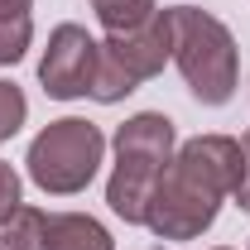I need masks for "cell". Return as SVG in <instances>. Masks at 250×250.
Returning <instances> with one entry per match:
<instances>
[{"label": "cell", "mask_w": 250, "mask_h": 250, "mask_svg": "<svg viewBox=\"0 0 250 250\" xmlns=\"http://www.w3.org/2000/svg\"><path fill=\"white\" fill-rule=\"evenodd\" d=\"M236 178H241V140L231 135L188 140L159 173L145 207V226L159 241H197L217 221L221 202L236 192Z\"/></svg>", "instance_id": "1"}, {"label": "cell", "mask_w": 250, "mask_h": 250, "mask_svg": "<svg viewBox=\"0 0 250 250\" xmlns=\"http://www.w3.org/2000/svg\"><path fill=\"white\" fill-rule=\"evenodd\" d=\"M178 154V135L164 111H140L116 130V168L106 183V202L125 226H145V207L159 173Z\"/></svg>", "instance_id": "2"}, {"label": "cell", "mask_w": 250, "mask_h": 250, "mask_svg": "<svg viewBox=\"0 0 250 250\" xmlns=\"http://www.w3.org/2000/svg\"><path fill=\"white\" fill-rule=\"evenodd\" d=\"M168 29H173V62L183 72L188 92L202 106H226L241 82V48L231 29L197 5H173Z\"/></svg>", "instance_id": "3"}, {"label": "cell", "mask_w": 250, "mask_h": 250, "mask_svg": "<svg viewBox=\"0 0 250 250\" xmlns=\"http://www.w3.org/2000/svg\"><path fill=\"white\" fill-rule=\"evenodd\" d=\"M101 154H106V135L92 121H82V116H62V121H48L34 135L24 164H29V178L43 192L72 197V192H82L96 178Z\"/></svg>", "instance_id": "4"}, {"label": "cell", "mask_w": 250, "mask_h": 250, "mask_svg": "<svg viewBox=\"0 0 250 250\" xmlns=\"http://www.w3.org/2000/svg\"><path fill=\"white\" fill-rule=\"evenodd\" d=\"M96 43L82 24H58L48 34V48L39 58V82L53 101H77L92 92V72H96Z\"/></svg>", "instance_id": "5"}, {"label": "cell", "mask_w": 250, "mask_h": 250, "mask_svg": "<svg viewBox=\"0 0 250 250\" xmlns=\"http://www.w3.org/2000/svg\"><path fill=\"white\" fill-rule=\"evenodd\" d=\"M101 53L121 67L125 77L140 87L164 72V62L173 58V29H168V10H159L154 20H145L140 29H125V34H106Z\"/></svg>", "instance_id": "6"}, {"label": "cell", "mask_w": 250, "mask_h": 250, "mask_svg": "<svg viewBox=\"0 0 250 250\" xmlns=\"http://www.w3.org/2000/svg\"><path fill=\"white\" fill-rule=\"evenodd\" d=\"M43 250H116V241L87 212H53L48 217V241H43Z\"/></svg>", "instance_id": "7"}, {"label": "cell", "mask_w": 250, "mask_h": 250, "mask_svg": "<svg viewBox=\"0 0 250 250\" xmlns=\"http://www.w3.org/2000/svg\"><path fill=\"white\" fill-rule=\"evenodd\" d=\"M34 0H0V67L24 58L34 39V15H29Z\"/></svg>", "instance_id": "8"}, {"label": "cell", "mask_w": 250, "mask_h": 250, "mask_svg": "<svg viewBox=\"0 0 250 250\" xmlns=\"http://www.w3.org/2000/svg\"><path fill=\"white\" fill-rule=\"evenodd\" d=\"M43 241H48V212H39V207H20L0 226L5 250H43Z\"/></svg>", "instance_id": "9"}, {"label": "cell", "mask_w": 250, "mask_h": 250, "mask_svg": "<svg viewBox=\"0 0 250 250\" xmlns=\"http://www.w3.org/2000/svg\"><path fill=\"white\" fill-rule=\"evenodd\" d=\"M96 20L106 24V34H125V29H140L145 20H154L159 5L154 0H92Z\"/></svg>", "instance_id": "10"}, {"label": "cell", "mask_w": 250, "mask_h": 250, "mask_svg": "<svg viewBox=\"0 0 250 250\" xmlns=\"http://www.w3.org/2000/svg\"><path fill=\"white\" fill-rule=\"evenodd\" d=\"M24 116H29L24 92H20L15 82H0V140H10V135L24 125Z\"/></svg>", "instance_id": "11"}, {"label": "cell", "mask_w": 250, "mask_h": 250, "mask_svg": "<svg viewBox=\"0 0 250 250\" xmlns=\"http://www.w3.org/2000/svg\"><path fill=\"white\" fill-rule=\"evenodd\" d=\"M20 207H24V188H20V173H15V168L0 159V226L15 217Z\"/></svg>", "instance_id": "12"}, {"label": "cell", "mask_w": 250, "mask_h": 250, "mask_svg": "<svg viewBox=\"0 0 250 250\" xmlns=\"http://www.w3.org/2000/svg\"><path fill=\"white\" fill-rule=\"evenodd\" d=\"M236 207H246L250 212V130H246V140H241V178H236Z\"/></svg>", "instance_id": "13"}, {"label": "cell", "mask_w": 250, "mask_h": 250, "mask_svg": "<svg viewBox=\"0 0 250 250\" xmlns=\"http://www.w3.org/2000/svg\"><path fill=\"white\" fill-rule=\"evenodd\" d=\"M217 250H231V246H217Z\"/></svg>", "instance_id": "14"}, {"label": "cell", "mask_w": 250, "mask_h": 250, "mask_svg": "<svg viewBox=\"0 0 250 250\" xmlns=\"http://www.w3.org/2000/svg\"><path fill=\"white\" fill-rule=\"evenodd\" d=\"M0 250H5V246H0Z\"/></svg>", "instance_id": "15"}]
</instances>
